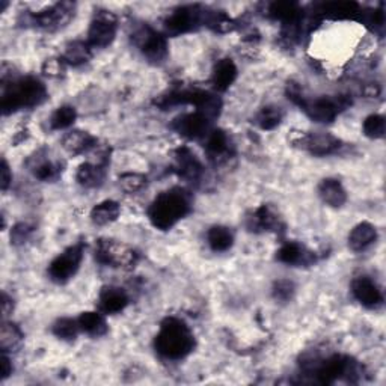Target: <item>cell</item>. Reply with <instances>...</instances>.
Wrapping results in <instances>:
<instances>
[{
    "mask_svg": "<svg viewBox=\"0 0 386 386\" xmlns=\"http://www.w3.org/2000/svg\"><path fill=\"white\" fill-rule=\"evenodd\" d=\"M195 347L193 334L183 320L168 317L161 322L156 336V350L166 359L178 361L189 355Z\"/></svg>",
    "mask_w": 386,
    "mask_h": 386,
    "instance_id": "obj_1",
    "label": "cell"
},
{
    "mask_svg": "<svg viewBox=\"0 0 386 386\" xmlns=\"http://www.w3.org/2000/svg\"><path fill=\"white\" fill-rule=\"evenodd\" d=\"M45 98L47 89L42 81L35 77H25L13 81L11 85L4 84L0 106L4 115H9L25 108L40 106Z\"/></svg>",
    "mask_w": 386,
    "mask_h": 386,
    "instance_id": "obj_2",
    "label": "cell"
},
{
    "mask_svg": "<svg viewBox=\"0 0 386 386\" xmlns=\"http://www.w3.org/2000/svg\"><path fill=\"white\" fill-rule=\"evenodd\" d=\"M191 212L189 198L180 189L160 193L148 210V217L157 229L168 231Z\"/></svg>",
    "mask_w": 386,
    "mask_h": 386,
    "instance_id": "obj_3",
    "label": "cell"
},
{
    "mask_svg": "<svg viewBox=\"0 0 386 386\" xmlns=\"http://www.w3.org/2000/svg\"><path fill=\"white\" fill-rule=\"evenodd\" d=\"M133 41L139 52L151 62H163L168 56V42L165 37L147 25L140 26L133 33Z\"/></svg>",
    "mask_w": 386,
    "mask_h": 386,
    "instance_id": "obj_4",
    "label": "cell"
},
{
    "mask_svg": "<svg viewBox=\"0 0 386 386\" xmlns=\"http://www.w3.org/2000/svg\"><path fill=\"white\" fill-rule=\"evenodd\" d=\"M291 144L308 151L312 156H331L341 148V140L327 133L293 132L290 135Z\"/></svg>",
    "mask_w": 386,
    "mask_h": 386,
    "instance_id": "obj_5",
    "label": "cell"
},
{
    "mask_svg": "<svg viewBox=\"0 0 386 386\" xmlns=\"http://www.w3.org/2000/svg\"><path fill=\"white\" fill-rule=\"evenodd\" d=\"M96 259L104 266L132 268L137 263V254L118 242L98 240L96 246Z\"/></svg>",
    "mask_w": 386,
    "mask_h": 386,
    "instance_id": "obj_6",
    "label": "cell"
},
{
    "mask_svg": "<svg viewBox=\"0 0 386 386\" xmlns=\"http://www.w3.org/2000/svg\"><path fill=\"white\" fill-rule=\"evenodd\" d=\"M352 103L347 97H322V98H315V100H303L300 108L305 110V113L310 116V118L315 123H322L327 124L332 123L338 113L344 110L348 104Z\"/></svg>",
    "mask_w": 386,
    "mask_h": 386,
    "instance_id": "obj_7",
    "label": "cell"
},
{
    "mask_svg": "<svg viewBox=\"0 0 386 386\" xmlns=\"http://www.w3.org/2000/svg\"><path fill=\"white\" fill-rule=\"evenodd\" d=\"M205 11L198 5H187L172 11L165 20V30L169 35H181L192 32L198 26L204 25Z\"/></svg>",
    "mask_w": 386,
    "mask_h": 386,
    "instance_id": "obj_8",
    "label": "cell"
},
{
    "mask_svg": "<svg viewBox=\"0 0 386 386\" xmlns=\"http://www.w3.org/2000/svg\"><path fill=\"white\" fill-rule=\"evenodd\" d=\"M84 260V248L81 244L69 246L62 254H59L49 266V276L57 284H65L72 279Z\"/></svg>",
    "mask_w": 386,
    "mask_h": 386,
    "instance_id": "obj_9",
    "label": "cell"
},
{
    "mask_svg": "<svg viewBox=\"0 0 386 386\" xmlns=\"http://www.w3.org/2000/svg\"><path fill=\"white\" fill-rule=\"evenodd\" d=\"M118 29V20L109 11H98L91 21L88 42L92 49H104L113 42Z\"/></svg>",
    "mask_w": 386,
    "mask_h": 386,
    "instance_id": "obj_10",
    "label": "cell"
},
{
    "mask_svg": "<svg viewBox=\"0 0 386 386\" xmlns=\"http://www.w3.org/2000/svg\"><path fill=\"white\" fill-rule=\"evenodd\" d=\"M210 124H212V120L207 115L196 110L180 115L178 118H175L172 121V128L183 137L201 139L207 137V135L212 132L210 130Z\"/></svg>",
    "mask_w": 386,
    "mask_h": 386,
    "instance_id": "obj_11",
    "label": "cell"
},
{
    "mask_svg": "<svg viewBox=\"0 0 386 386\" xmlns=\"http://www.w3.org/2000/svg\"><path fill=\"white\" fill-rule=\"evenodd\" d=\"M76 5L72 2H61L56 4L52 8L42 11L33 16V21L37 23L40 28L55 30L67 26V23L74 17Z\"/></svg>",
    "mask_w": 386,
    "mask_h": 386,
    "instance_id": "obj_12",
    "label": "cell"
},
{
    "mask_svg": "<svg viewBox=\"0 0 386 386\" xmlns=\"http://www.w3.org/2000/svg\"><path fill=\"white\" fill-rule=\"evenodd\" d=\"M174 161L175 171L178 172L180 177L192 183L201 180L204 174V166L189 148H178L175 151Z\"/></svg>",
    "mask_w": 386,
    "mask_h": 386,
    "instance_id": "obj_13",
    "label": "cell"
},
{
    "mask_svg": "<svg viewBox=\"0 0 386 386\" xmlns=\"http://www.w3.org/2000/svg\"><path fill=\"white\" fill-rule=\"evenodd\" d=\"M352 293L362 307L376 310L382 305L383 296L379 287L367 276H359L352 283Z\"/></svg>",
    "mask_w": 386,
    "mask_h": 386,
    "instance_id": "obj_14",
    "label": "cell"
},
{
    "mask_svg": "<svg viewBox=\"0 0 386 386\" xmlns=\"http://www.w3.org/2000/svg\"><path fill=\"white\" fill-rule=\"evenodd\" d=\"M128 305V296L123 288L104 287L98 296V308L103 314H118Z\"/></svg>",
    "mask_w": 386,
    "mask_h": 386,
    "instance_id": "obj_15",
    "label": "cell"
},
{
    "mask_svg": "<svg viewBox=\"0 0 386 386\" xmlns=\"http://www.w3.org/2000/svg\"><path fill=\"white\" fill-rule=\"evenodd\" d=\"M278 260L288 266H308L315 263V255L312 252L307 251L299 243L288 242L283 244V248L278 251Z\"/></svg>",
    "mask_w": 386,
    "mask_h": 386,
    "instance_id": "obj_16",
    "label": "cell"
},
{
    "mask_svg": "<svg viewBox=\"0 0 386 386\" xmlns=\"http://www.w3.org/2000/svg\"><path fill=\"white\" fill-rule=\"evenodd\" d=\"M229 137L224 130H213L210 132L205 137V151L208 159L220 163L228 159L229 156Z\"/></svg>",
    "mask_w": 386,
    "mask_h": 386,
    "instance_id": "obj_17",
    "label": "cell"
},
{
    "mask_svg": "<svg viewBox=\"0 0 386 386\" xmlns=\"http://www.w3.org/2000/svg\"><path fill=\"white\" fill-rule=\"evenodd\" d=\"M62 147H64V149L67 151L68 154L79 156V154L86 153V151L92 149V148H96L97 147V139L88 132L74 130V132H69L64 137Z\"/></svg>",
    "mask_w": 386,
    "mask_h": 386,
    "instance_id": "obj_18",
    "label": "cell"
},
{
    "mask_svg": "<svg viewBox=\"0 0 386 386\" xmlns=\"http://www.w3.org/2000/svg\"><path fill=\"white\" fill-rule=\"evenodd\" d=\"M319 196L322 201L329 207L338 208L343 207L347 201V192L343 187V184L335 178H324L319 184Z\"/></svg>",
    "mask_w": 386,
    "mask_h": 386,
    "instance_id": "obj_19",
    "label": "cell"
},
{
    "mask_svg": "<svg viewBox=\"0 0 386 386\" xmlns=\"http://www.w3.org/2000/svg\"><path fill=\"white\" fill-rule=\"evenodd\" d=\"M378 239V231L376 227L368 224V222H362V224L356 225L348 234V248L359 252L364 251L368 246L376 242Z\"/></svg>",
    "mask_w": 386,
    "mask_h": 386,
    "instance_id": "obj_20",
    "label": "cell"
},
{
    "mask_svg": "<svg viewBox=\"0 0 386 386\" xmlns=\"http://www.w3.org/2000/svg\"><path fill=\"white\" fill-rule=\"evenodd\" d=\"M30 169H32L35 177L41 181H45V183L55 181L62 172V166H61L59 161H55L47 156H41L40 153L37 154V157L32 159Z\"/></svg>",
    "mask_w": 386,
    "mask_h": 386,
    "instance_id": "obj_21",
    "label": "cell"
},
{
    "mask_svg": "<svg viewBox=\"0 0 386 386\" xmlns=\"http://www.w3.org/2000/svg\"><path fill=\"white\" fill-rule=\"evenodd\" d=\"M237 79V67L232 59H220L213 69V85L217 91H227Z\"/></svg>",
    "mask_w": 386,
    "mask_h": 386,
    "instance_id": "obj_22",
    "label": "cell"
},
{
    "mask_svg": "<svg viewBox=\"0 0 386 386\" xmlns=\"http://www.w3.org/2000/svg\"><path fill=\"white\" fill-rule=\"evenodd\" d=\"M104 175H106V166L96 161H86L79 166L76 178L84 187H98L104 181Z\"/></svg>",
    "mask_w": 386,
    "mask_h": 386,
    "instance_id": "obj_23",
    "label": "cell"
},
{
    "mask_svg": "<svg viewBox=\"0 0 386 386\" xmlns=\"http://www.w3.org/2000/svg\"><path fill=\"white\" fill-rule=\"evenodd\" d=\"M279 225V219L273 213V210L267 205H261L248 217V228L251 231H272Z\"/></svg>",
    "mask_w": 386,
    "mask_h": 386,
    "instance_id": "obj_24",
    "label": "cell"
},
{
    "mask_svg": "<svg viewBox=\"0 0 386 386\" xmlns=\"http://www.w3.org/2000/svg\"><path fill=\"white\" fill-rule=\"evenodd\" d=\"M92 47L88 41H73L65 45L62 53V61L68 65H81L86 64L92 57Z\"/></svg>",
    "mask_w": 386,
    "mask_h": 386,
    "instance_id": "obj_25",
    "label": "cell"
},
{
    "mask_svg": "<svg viewBox=\"0 0 386 386\" xmlns=\"http://www.w3.org/2000/svg\"><path fill=\"white\" fill-rule=\"evenodd\" d=\"M268 14L284 21L285 25L296 26L302 18V8L295 2H276L268 8Z\"/></svg>",
    "mask_w": 386,
    "mask_h": 386,
    "instance_id": "obj_26",
    "label": "cell"
},
{
    "mask_svg": "<svg viewBox=\"0 0 386 386\" xmlns=\"http://www.w3.org/2000/svg\"><path fill=\"white\" fill-rule=\"evenodd\" d=\"M79 327L81 332L88 334L89 336H103L108 332V323L104 320L103 315L100 312H84L80 314V317L77 319Z\"/></svg>",
    "mask_w": 386,
    "mask_h": 386,
    "instance_id": "obj_27",
    "label": "cell"
},
{
    "mask_svg": "<svg viewBox=\"0 0 386 386\" xmlns=\"http://www.w3.org/2000/svg\"><path fill=\"white\" fill-rule=\"evenodd\" d=\"M120 213H121V208H120L118 203L103 201L92 208L91 219H92L93 224H97V225H108L118 219Z\"/></svg>",
    "mask_w": 386,
    "mask_h": 386,
    "instance_id": "obj_28",
    "label": "cell"
},
{
    "mask_svg": "<svg viewBox=\"0 0 386 386\" xmlns=\"http://www.w3.org/2000/svg\"><path fill=\"white\" fill-rule=\"evenodd\" d=\"M207 242L215 252H225L228 251L232 243H234V236L227 227H212L207 232Z\"/></svg>",
    "mask_w": 386,
    "mask_h": 386,
    "instance_id": "obj_29",
    "label": "cell"
},
{
    "mask_svg": "<svg viewBox=\"0 0 386 386\" xmlns=\"http://www.w3.org/2000/svg\"><path fill=\"white\" fill-rule=\"evenodd\" d=\"M23 343V334L18 327L13 323H4L2 324V332H0V347H2V352H16L21 347Z\"/></svg>",
    "mask_w": 386,
    "mask_h": 386,
    "instance_id": "obj_30",
    "label": "cell"
},
{
    "mask_svg": "<svg viewBox=\"0 0 386 386\" xmlns=\"http://www.w3.org/2000/svg\"><path fill=\"white\" fill-rule=\"evenodd\" d=\"M283 121V110L278 106H266L256 113L255 124L261 130H273Z\"/></svg>",
    "mask_w": 386,
    "mask_h": 386,
    "instance_id": "obj_31",
    "label": "cell"
},
{
    "mask_svg": "<svg viewBox=\"0 0 386 386\" xmlns=\"http://www.w3.org/2000/svg\"><path fill=\"white\" fill-rule=\"evenodd\" d=\"M77 118V112L73 106L57 108L50 116V127L53 130H64L72 127Z\"/></svg>",
    "mask_w": 386,
    "mask_h": 386,
    "instance_id": "obj_32",
    "label": "cell"
},
{
    "mask_svg": "<svg viewBox=\"0 0 386 386\" xmlns=\"http://www.w3.org/2000/svg\"><path fill=\"white\" fill-rule=\"evenodd\" d=\"M79 331H80V327H79L77 320L68 319V317L56 320L55 324H53V327H52L53 335L56 338H59V340H64V341H73V340H76V336H77Z\"/></svg>",
    "mask_w": 386,
    "mask_h": 386,
    "instance_id": "obj_33",
    "label": "cell"
},
{
    "mask_svg": "<svg viewBox=\"0 0 386 386\" xmlns=\"http://www.w3.org/2000/svg\"><path fill=\"white\" fill-rule=\"evenodd\" d=\"M323 13L338 18H350L361 14L359 5L355 2H331L323 5Z\"/></svg>",
    "mask_w": 386,
    "mask_h": 386,
    "instance_id": "obj_34",
    "label": "cell"
},
{
    "mask_svg": "<svg viewBox=\"0 0 386 386\" xmlns=\"http://www.w3.org/2000/svg\"><path fill=\"white\" fill-rule=\"evenodd\" d=\"M362 130H364L365 136L371 139H382L386 132V123L383 115H370L365 118L364 125H362Z\"/></svg>",
    "mask_w": 386,
    "mask_h": 386,
    "instance_id": "obj_35",
    "label": "cell"
},
{
    "mask_svg": "<svg viewBox=\"0 0 386 386\" xmlns=\"http://www.w3.org/2000/svg\"><path fill=\"white\" fill-rule=\"evenodd\" d=\"M145 186H147V177L142 174L128 172V174H123L120 177V187L127 193H136L139 191H142Z\"/></svg>",
    "mask_w": 386,
    "mask_h": 386,
    "instance_id": "obj_36",
    "label": "cell"
},
{
    "mask_svg": "<svg viewBox=\"0 0 386 386\" xmlns=\"http://www.w3.org/2000/svg\"><path fill=\"white\" fill-rule=\"evenodd\" d=\"M293 295H295V285H293V283H290V280H287V279L278 280L273 287V296L278 300L287 302L293 297Z\"/></svg>",
    "mask_w": 386,
    "mask_h": 386,
    "instance_id": "obj_37",
    "label": "cell"
},
{
    "mask_svg": "<svg viewBox=\"0 0 386 386\" xmlns=\"http://www.w3.org/2000/svg\"><path fill=\"white\" fill-rule=\"evenodd\" d=\"M33 232V227L29 225V224H18L13 228V231H11V240H13L14 244H20V243H25L29 237L30 234Z\"/></svg>",
    "mask_w": 386,
    "mask_h": 386,
    "instance_id": "obj_38",
    "label": "cell"
},
{
    "mask_svg": "<svg viewBox=\"0 0 386 386\" xmlns=\"http://www.w3.org/2000/svg\"><path fill=\"white\" fill-rule=\"evenodd\" d=\"M64 67H65V62L61 59H56V57H52V59H47L42 65V73L45 76H50V77H57L61 76L64 73Z\"/></svg>",
    "mask_w": 386,
    "mask_h": 386,
    "instance_id": "obj_39",
    "label": "cell"
},
{
    "mask_svg": "<svg viewBox=\"0 0 386 386\" xmlns=\"http://www.w3.org/2000/svg\"><path fill=\"white\" fill-rule=\"evenodd\" d=\"M11 181H13V174H11V171H9L6 160H4L2 161V191L8 189Z\"/></svg>",
    "mask_w": 386,
    "mask_h": 386,
    "instance_id": "obj_40",
    "label": "cell"
},
{
    "mask_svg": "<svg viewBox=\"0 0 386 386\" xmlns=\"http://www.w3.org/2000/svg\"><path fill=\"white\" fill-rule=\"evenodd\" d=\"M0 364H2V374H0V380H5L11 376V373H13V365H11V361L6 356V353H4L2 362H0Z\"/></svg>",
    "mask_w": 386,
    "mask_h": 386,
    "instance_id": "obj_41",
    "label": "cell"
},
{
    "mask_svg": "<svg viewBox=\"0 0 386 386\" xmlns=\"http://www.w3.org/2000/svg\"><path fill=\"white\" fill-rule=\"evenodd\" d=\"M2 312H4V317L9 315V312H13V299H9L6 293L2 295Z\"/></svg>",
    "mask_w": 386,
    "mask_h": 386,
    "instance_id": "obj_42",
    "label": "cell"
}]
</instances>
